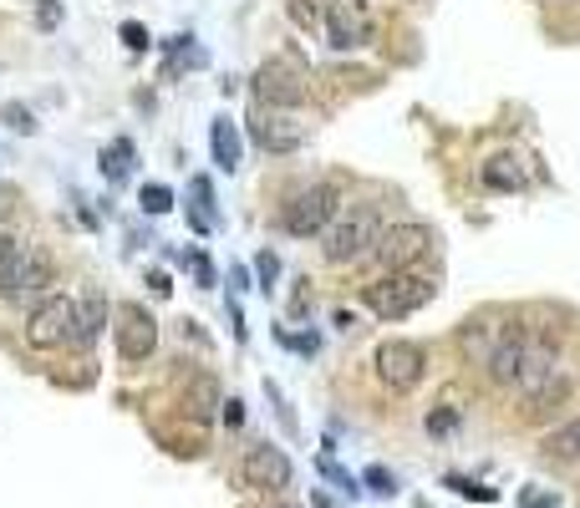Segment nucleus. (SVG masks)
<instances>
[{
  "mask_svg": "<svg viewBox=\"0 0 580 508\" xmlns=\"http://www.w3.org/2000/svg\"><path fill=\"white\" fill-rule=\"evenodd\" d=\"M382 214H377L372 204H357V209H341L337 219H331V230L321 234V254H327L331 265H362V260H372L377 240H382Z\"/></svg>",
  "mask_w": 580,
  "mask_h": 508,
  "instance_id": "obj_1",
  "label": "nucleus"
},
{
  "mask_svg": "<svg viewBox=\"0 0 580 508\" xmlns=\"http://www.w3.org/2000/svg\"><path fill=\"white\" fill-rule=\"evenodd\" d=\"M433 295H438V285L428 275H418V270H392V275L362 285V305L377 321H408V315H418Z\"/></svg>",
  "mask_w": 580,
  "mask_h": 508,
  "instance_id": "obj_2",
  "label": "nucleus"
},
{
  "mask_svg": "<svg viewBox=\"0 0 580 508\" xmlns=\"http://www.w3.org/2000/svg\"><path fill=\"white\" fill-rule=\"evenodd\" d=\"M82 301L72 295H41L31 321H26V346L37 352H57V346H82Z\"/></svg>",
  "mask_w": 580,
  "mask_h": 508,
  "instance_id": "obj_3",
  "label": "nucleus"
},
{
  "mask_svg": "<svg viewBox=\"0 0 580 508\" xmlns=\"http://www.w3.org/2000/svg\"><path fill=\"white\" fill-rule=\"evenodd\" d=\"M337 214H341L337 189H331V183H311V189H301V194H290L286 204H280V230H286L290 240H316V234L331 230Z\"/></svg>",
  "mask_w": 580,
  "mask_h": 508,
  "instance_id": "obj_4",
  "label": "nucleus"
},
{
  "mask_svg": "<svg viewBox=\"0 0 580 508\" xmlns=\"http://www.w3.org/2000/svg\"><path fill=\"white\" fill-rule=\"evenodd\" d=\"M433 244H438V234L428 230V224H418V219H408V224H387L377 250H372V260L392 275V270H412L418 260H428Z\"/></svg>",
  "mask_w": 580,
  "mask_h": 508,
  "instance_id": "obj_5",
  "label": "nucleus"
},
{
  "mask_svg": "<svg viewBox=\"0 0 580 508\" xmlns=\"http://www.w3.org/2000/svg\"><path fill=\"white\" fill-rule=\"evenodd\" d=\"M250 138L266 148V153L286 158V153H296V148H306V138H311V122H306L296 108H254Z\"/></svg>",
  "mask_w": 580,
  "mask_h": 508,
  "instance_id": "obj_6",
  "label": "nucleus"
},
{
  "mask_svg": "<svg viewBox=\"0 0 580 508\" xmlns=\"http://www.w3.org/2000/svg\"><path fill=\"white\" fill-rule=\"evenodd\" d=\"M250 92H254L260 108H301L306 102V77H301V67H290L286 57H276L250 77Z\"/></svg>",
  "mask_w": 580,
  "mask_h": 508,
  "instance_id": "obj_7",
  "label": "nucleus"
},
{
  "mask_svg": "<svg viewBox=\"0 0 580 508\" xmlns=\"http://www.w3.org/2000/svg\"><path fill=\"white\" fill-rule=\"evenodd\" d=\"M423 372H428V352L418 341H382L377 346V376H382V387L412 392L423 382Z\"/></svg>",
  "mask_w": 580,
  "mask_h": 508,
  "instance_id": "obj_8",
  "label": "nucleus"
},
{
  "mask_svg": "<svg viewBox=\"0 0 580 508\" xmlns=\"http://www.w3.org/2000/svg\"><path fill=\"white\" fill-rule=\"evenodd\" d=\"M112 341H118V356L122 362H148L158 346V321L148 315V305L128 301L118 305V326H112Z\"/></svg>",
  "mask_w": 580,
  "mask_h": 508,
  "instance_id": "obj_9",
  "label": "nucleus"
},
{
  "mask_svg": "<svg viewBox=\"0 0 580 508\" xmlns=\"http://www.w3.org/2000/svg\"><path fill=\"white\" fill-rule=\"evenodd\" d=\"M524 356H530V331H524V326H504V331H499V341L489 346V356H483V372H489L494 387H520Z\"/></svg>",
  "mask_w": 580,
  "mask_h": 508,
  "instance_id": "obj_10",
  "label": "nucleus"
},
{
  "mask_svg": "<svg viewBox=\"0 0 580 508\" xmlns=\"http://www.w3.org/2000/svg\"><path fill=\"white\" fill-rule=\"evenodd\" d=\"M240 478L250 488H260V494H280V488H290V458H286V448H276V443H254V448H244Z\"/></svg>",
  "mask_w": 580,
  "mask_h": 508,
  "instance_id": "obj_11",
  "label": "nucleus"
},
{
  "mask_svg": "<svg viewBox=\"0 0 580 508\" xmlns=\"http://www.w3.org/2000/svg\"><path fill=\"white\" fill-rule=\"evenodd\" d=\"M51 285V254L37 250V244H21V260L11 265L0 295H11V301H26V295H41Z\"/></svg>",
  "mask_w": 580,
  "mask_h": 508,
  "instance_id": "obj_12",
  "label": "nucleus"
},
{
  "mask_svg": "<svg viewBox=\"0 0 580 508\" xmlns=\"http://www.w3.org/2000/svg\"><path fill=\"white\" fill-rule=\"evenodd\" d=\"M327 41L337 51H357V47H367V41H372V31H367V21L351 11L347 0H337V6L327 11Z\"/></svg>",
  "mask_w": 580,
  "mask_h": 508,
  "instance_id": "obj_13",
  "label": "nucleus"
},
{
  "mask_svg": "<svg viewBox=\"0 0 580 508\" xmlns=\"http://www.w3.org/2000/svg\"><path fill=\"white\" fill-rule=\"evenodd\" d=\"M483 189H499V194H514V189H524L530 183V173H524V158L520 153H494L489 163L479 169Z\"/></svg>",
  "mask_w": 580,
  "mask_h": 508,
  "instance_id": "obj_14",
  "label": "nucleus"
},
{
  "mask_svg": "<svg viewBox=\"0 0 580 508\" xmlns=\"http://www.w3.org/2000/svg\"><path fill=\"white\" fill-rule=\"evenodd\" d=\"M556 356H560V346L550 336H530V356H524V372H520V392L530 397L534 387H540L544 376H556L560 366H556Z\"/></svg>",
  "mask_w": 580,
  "mask_h": 508,
  "instance_id": "obj_15",
  "label": "nucleus"
},
{
  "mask_svg": "<svg viewBox=\"0 0 580 508\" xmlns=\"http://www.w3.org/2000/svg\"><path fill=\"white\" fill-rule=\"evenodd\" d=\"M219 407H224V392H219V382L209 372H199L183 387V412H189L193 423H209V417H219Z\"/></svg>",
  "mask_w": 580,
  "mask_h": 508,
  "instance_id": "obj_16",
  "label": "nucleus"
},
{
  "mask_svg": "<svg viewBox=\"0 0 580 508\" xmlns=\"http://www.w3.org/2000/svg\"><path fill=\"white\" fill-rule=\"evenodd\" d=\"M209 148H214V169H224V173L240 169V133H234L230 118L209 122Z\"/></svg>",
  "mask_w": 580,
  "mask_h": 508,
  "instance_id": "obj_17",
  "label": "nucleus"
},
{
  "mask_svg": "<svg viewBox=\"0 0 580 508\" xmlns=\"http://www.w3.org/2000/svg\"><path fill=\"white\" fill-rule=\"evenodd\" d=\"M544 453H550V458H560V463H576L580 458V417H576V423H566V427H556V433L544 437Z\"/></svg>",
  "mask_w": 580,
  "mask_h": 508,
  "instance_id": "obj_18",
  "label": "nucleus"
},
{
  "mask_svg": "<svg viewBox=\"0 0 580 508\" xmlns=\"http://www.w3.org/2000/svg\"><path fill=\"white\" fill-rule=\"evenodd\" d=\"M108 315H112L108 295H87V301H82V331H87V341H97L102 331H108Z\"/></svg>",
  "mask_w": 580,
  "mask_h": 508,
  "instance_id": "obj_19",
  "label": "nucleus"
},
{
  "mask_svg": "<svg viewBox=\"0 0 580 508\" xmlns=\"http://www.w3.org/2000/svg\"><path fill=\"white\" fill-rule=\"evenodd\" d=\"M128 169H133V143H128V138H118L112 148H102V173H108L112 183L128 179Z\"/></svg>",
  "mask_w": 580,
  "mask_h": 508,
  "instance_id": "obj_20",
  "label": "nucleus"
},
{
  "mask_svg": "<svg viewBox=\"0 0 580 508\" xmlns=\"http://www.w3.org/2000/svg\"><path fill=\"white\" fill-rule=\"evenodd\" d=\"M443 484L453 488V494H459V498H473V504H494V498H499L494 488H483V484H473V478H463V473H448Z\"/></svg>",
  "mask_w": 580,
  "mask_h": 508,
  "instance_id": "obj_21",
  "label": "nucleus"
},
{
  "mask_svg": "<svg viewBox=\"0 0 580 508\" xmlns=\"http://www.w3.org/2000/svg\"><path fill=\"white\" fill-rule=\"evenodd\" d=\"M138 204H143V214H169V209H173V194L163 189V183H148Z\"/></svg>",
  "mask_w": 580,
  "mask_h": 508,
  "instance_id": "obj_22",
  "label": "nucleus"
},
{
  "mask_svg": "<svg viewBox=\"0 0 580 508\" xmlns=\"http://www.w3.org/2000/svg\"><path fill=\"white\" fill-rule=\"evenodd\" d=\"M321 473H327V478H331V484L341 488V494H351V498L362 494V484H357V478H351L347 468H337V458H321Z\"/></svg>",
  "mask_w": 580,
  "mask_h": 508,
  "instance_id": "obj_23",
  "label": "nucleus"
},
{
  "mask_svg": "<svg viewBox=\"0 0 580 508\" xmlns=\"http://www.w3.org/2000/svg\"><path fill=\"white\" fill-rule=\"evenodd\" d=\"M254 275H260V291H270V285L280 280V260L270 250H260V254H254Z\"/></svg>",
  "mask_w": 580,
  "mask_h": 508,
  "instance_id": "obj_24",
  "label": "nucleus"
},
{
  "mask_svg": "<svg viewBox=\"0 0 580 508\" xmlns=\"http://www.w3.org/2000/svg\"><path fill=\"white\" fill-rule=\"evenodd\" d=\"M16 260H21V240H16V234H0V285H6Z\"/></svg>",
  "mask_w": 580,
  "mask_h": 508,
  "instance_id": "obj_25",
  "label": "nucleus"
},
{
  "mask_svg": "<svg viewBox=\"0 0 580 508\" xmlns=\"http://www.w3.org/2000/svg\"><path fill=\"white\" fill-rule=\"evenodd\" d=\"M367 488H372L377 498H392L398 494V478H392L387 468H367Z\"/></svg>",
  "mask_w": 580,
  "mask_h": 508,
  "instance_id": "obj_26",
  "label": "nucleus"
},
{
  "mask_svg": "<svg viewBox=\"0 0 580 508\" xmlns=\"http://www.w3.org/2000/svg\"><path fill=\"white\" fill-rule=\"evenodd\" d=\"M0 118H6V128H16V133H37V122H31V112L16 108V102H6L0 108Z\"/></svg>",
  "mask_w": 580,
  "mask_h": 508,
  "instance_id": "obj_27",
  "label": "nucleus"
},
{
  "mask_svg": "<svg viewBox=\"0 0 580 508\" xmlns=\"http://www.w3.org/2000/svg\"><path fill=\"white\" fill-rule=\"evenodd\" d=\"M290 21H296V26H306V31H311V26L321 21V11H316V0H290Z\"/></svg>",
  "mask_w": 580,
  "mask_h": 508,
  "instance_id": "obj_28",
  "label": "nucleus"
},
{
  "mask_svg": "<svg viewBox=\"0 0 580 508\" xmlns=\"http://www.w3.org/2000/svg\"><path fill=\"white\" fill-rule=\"evenodd\" d=\"M122 41H128L133 51H148V31L138 21H122Z\"/></svg>",
  "mask_w": 580,
  "mask_h": 508,
  "instance_id": "obj_29",
  "label": "nucleus"
},
{
  "mask_svg": "<svg viewBox=\"0 0 580 508\" xmlns=\"http://www.w3.org/2000/svg\"><path fill=\"white\" fill-rule=\"evenodd\" d=\"M520 508H556V498L544 494V488H524V494H520Z\"/></svg>",
  "mask_w": 580,
  "mask_h": 508,
  "instance_id": "obj_30",
  "label": "nucleus"
},
{
  "mask_svg": "<svg viewBox=\"0 0 580 508\" xmlns=\"http://www.w3.org/2000/svg\"><path fill=\"white\" fill-rule=\"evenodd\" d=\"M219 417H224V427H240V423H244V402L230 397L224 407H219Z\"/></svg>",
  "mask_w": 580,
  "mask_h": 508,
  "instance_id": "obj_31",
  "label": "nucleus"
},
{
  "mask_svg": "<svg viewBox=\"0 0 580 508\" xmlns=\"http://www.w3.org/2000/svg\"><path fill=\"white\" fill-rule=\"evenodd\" d=\"M453 423H459L453 412H438V417H428V433H453Z\"/></svg>",
  "mask_w": 580,
  "mask_h": 508,
  "instance_id": "obj_32",
  "label": "nucleus"
},
{
  "mask_svg": "<svg viewBox=\"0 0 580 508\" xmlns=\"http://www.w3.org/2000/svg\"><path fill=\"white\" fill-rule=\"evenodd\" d=\"M61 21V6H57V0H41V26H47V31H51V26H57Z\"/></svg>",
  "mask_w": 580,
  "mask_h": 508,
  "instance_id": "obj_33",
  "label": "nucleus"
},
{
  "mask_svg": "<svg viewBox=\"0 0 580 508\" xmlns=\"http://www.w3.org/2000/svg\"><path fill=\"white\" fill-rule=\"evenodd\" d=\"M290 346H296L301 356H316V336H290Z\"/></svg>",
  "mask_w": 580,
  "mask_h": 508,
  "instance_id": "obj_34",
  "label": "nucleus"
},
{
  "mask_svg": "<svg viewBox=\"0 0 580 508\" xmlns=\"http://www.w3.org/2000/svg\"><path fill=\"white\" fill-rule=\"evenodd\" d=\"M193 275L204 280V285H209V280H214V270H209V260H204V254H193Z\"/></svg>",
  "mask_w": 580,
  "mask_h": 508,
  "instance_id": "obj_35",
  "label": "nucleus"
},
{
  "mask_svg": "<svg viewBox=\"0 0 580 508\" xmlns=\"http://www.w3.org/2000/svg\"><path fill=\"white\" fill-rule=\"evenodd\" d=\"M6 209H11V194H6V189H0V214H6Z\"/></svg>",
  "mask_w": 580,
  "mask_h": 508,
  "instance_id": "obj_36",
  "label": "nucleus"
},
{
  "mask_svg": "<svg viewBox=\"0 0 580 508\" xmlns=\"http://www.w3.org/2000/svg\"><path fill=\"white\" fill-rule=\"evenodd\" d=\"M270 508H301V504H270Z\"/></svg>",
  "mask_w": 580,
  "mask_h": 508,
  "instance_id": "obj_37",
  "label": "nucleus"
}]
</instances>
